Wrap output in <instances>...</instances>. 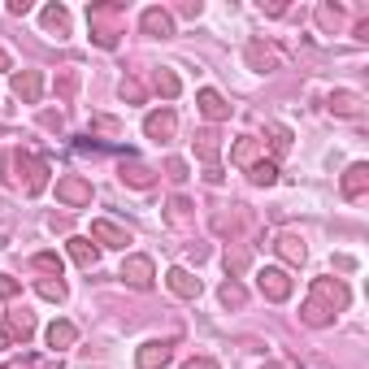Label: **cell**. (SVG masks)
I'll return each instance as SVG.
<instances>
[{
    "mask_svg": "<svg viewBox=\"0 0 369 369\" xmlns=\"http://www.w3.org/2000/svg\"><path fill=\"white\" fill-rule=\"evenodd\" d=\"M252 152H256V143H252V139L235 143V161H239V166H248V161H252Z\"/></svg>",
    "mask_w": 369,
    "mask_h": 369,
    "instance_id": "484cf974",
    "label": "cell"
},
{
    "mask_svg": "<svg viewBox=\"0 0 369 369\" xmlns=\"http://www.w3.org/2000/svg\"><path fill=\"white\" fill-rule=\"evenodd\" d=\"M243 300H248V295H243V287H239V283H226V287H222V304H231V308H239Z\"/></svg>",
    "mask_w": 369,
    "mask_h": 369,
    "instance_id": "7402d4cb",
    "label": "cell"
},
{
    "mask_svg": "<svg viewBox=\"0 0 369 369\" xmlns=\"http://www.w3.org/2000/svg\"><path fill=\"white\" fill-rule=\"evenodd\" d=\"M196 152L204 156V161H218V135L213 131H200L196 135Z\"/></svg>",
    "mask_w": 369,
    "mask_h": 369,
    "instance_id": "2e32d148",
    "label": "cell"
},
{
    "mask_svg": "<svg viewBox=\"0 0 369 369\" xmlns=\"http://www.w3.org/2000/svg\"><path fill=\"white\" fill-rule=\"evenodd\" d=\"M256 283H261V291H266L270 300H287V295H291V278H287L283 270H261Z\"/></svg>",
    "mask_w": 369,
    "mask_h": 369,
    "instance_id": "7a4b0ae2",
    "label": "cell"
},
{
    "mask_svg": "<svg viewBox=\"0 0 369 369\" xmlns=\"http://www.w3.org/2000/svg\"><path fill=\"white\" fill-rule=\"evenodd\" d=\"M170 222H174V226L187 222V200H174V204H170Z\"/></svg>",
    "mask_w": 369,
    "mask_h": 369,
    "instance_id": "f1b7e54d",
    "label": "cell"
},
{
    "mask_svg": "<svg viewBox=\"0 0 369 369\" xmlns=\"http://www.w3.org/2000/svg\"><path fill=\"white\" fill-rule=\"evenodd\" d=\"M266 369H283V365H266Z\"/></svg>",
    "mask_w": 369,
    "mask_h": 369,
    "instance_id": "836d02e7",
    "label": "cell"
},
{
    "mask_svg": "<svg viewBox=\"0 0 369 369\" xmlns=\"http://www.w3.org/2000/svg\"><path fill=\"white\" fill-rule=\"evenodd\" d=\"M330 109H339V113H360V100L352 96V91H339V96H330Z\"/></svg>",
    "mask_w": 369,
    "mask_h": 369,
    "instance_id": "d6986e66",
    "label": "cell"
},
{
    "mask_svg": "<svg viewBox=\"0 0 369 369\" xmlns=\"http://www.w3.org/2000/svg\"><path fill=\"white\" fill-rule=\"evenodd\" d=\"M278 256L291 261V266H300V261H304V239L291 235V231H283V235H278Z\"/></svg>",
    "mask_w": 369,
    "mask_h": 369,
    "instance_id": "30bf717a",
    "label": "cell"
},
{
    "mask_svg": "<svg viewBox=\"0 0 369 369\" xmlns=\"http://www.w3.org/2000/svg\"><path fill=\"white\" fill-rule=\"evenodd\" d=\"M91 235H96L100 243H109V248H126V243H131V231H122V226H113V222H91Z\"/></svg>",
    "mask_w": 369,
    "mask_h": 369,
    "instance_id": "5b68a950",
    "label": "cell"
},
{
    "mask_svg": "<svg viewBox=\"0 0 369 369\" xmlns=\"http://www.w3.org/2000/svg\"><path fill=\"white\" fill-rule=\"evenodd\" d=\"M174 126H178V118H174L170 109H166V113H148V122H143V131H148L152 139H170Z\"/></svg>",
    "mask_w": 369,
    "mask_h": 369,
    "instance_id": "8992f818",
    "label": "cell"
},
{
    "mask_svg": "<svg viewBox=\"0 0 369 369\" xmlns=\"http://www.w3.org/2000/svg\"><path fill=\"white\" fill-rule=\"evenodd\" d=\"M35 266H39V270H52V274L61 278V256H52V252H39V256H35Z\"/></svg>",
    "mask_w": 369,
    "mask_h": 369,
    "instance_id": "cb8c5ba5",
    "label": "cell"
},
{
    "mask_svg": "<svg viewBox=\"0 0 369 369\" xmlns=\"http://www.w3.org/2000/svg\"><path fill=\"white\" fill-rule=\"evenodd\" d=\"M5 330H9V335H22V339H26V335L35 330V318H31V313L22 308V313H14V318H9V326H5Z\"/></svg>",
    "mask_w": 369,
    "mask_h": 369,
    "instance_id": "ac0fdd59",
    "label": "cell"
},
{
    "mask_svg": "<svg viewBox=\"0 0 369 369\" xmlns=\"http://www.w3.org/2000/svg\"><path fill=\"white\" fill-rule=\"evenodd\" d=\"M143 31H152V35H170V18H166L161 9H148V14H143Z\"/></svg>",
    "mask_w": 369,
    "mask_h": 369,
    "instance_id": "e0dca14e",
    "label": "cell"
},
{
    "mask_svg": "<svg viewBox=\"0 0 369 369\" xmlns=\"http://www.w3.org/2000/svg\"><path fill=\"white\" fill-rule=\"evenodd\" d=\"M200 109H204V118H208V122H222V118L231 113V104H226L218 91H200Z\"/></svg>",
    "mask_w": 369,
    "mask_h": 369,
    "instance_id": "9c48e42d",
    "label": "cell"
},
{
    "mask_svg": "<svg viewBox=\"0 0 369 369\" xmlns=\"http://www.w3.org/2000/svg\"><path fill=\"white\" fill-rule=\"evenodd\" d=\"M226 270H248V252H226Z\"/></svg>",
    "mask_w": 369,
    "mask_h": 369,
    "instance_id": "83f0119b",
    "label": "cell"
},
{
    "mask_svg": "<svg viewBox=\"0 0 369 369\" xmlns=\"http://www.w3.org/2000/svg\"><path fill=\"white\" fill-rule=\"evenodd\" d=\"M57 200L83 208V204H91V187H87L83 178H61V183H57Z\"/></svg>",
    "mask_w": 369,
    "mask_h": 369,
    "instance_id": "3957f363",
    "label": "cell"
},
{
    "mask_svg": "<svg viewBox=\"0 0 369 369\" xmlns=\"http://www.w3.org/2000/svg\"><path fill=\"white\" fill-rule=\"evenodd\" d=\"M248 61L261 66V70H274V52H266L261 44H252V48H248Z\"/></svg>",
    "mask_w": 369,
    "mask_h": 369,
    "instance_id": "ffe728a7",
    "label": "cell"
},
{
    "mask_svg": "<svg viewBox=\"0 0 369 369\" xmlns=\"http://www.w3.org/2000/svg\"><path fill=\"white\" fill-rule=\"evenodd\" d=\"M122 178H126L131 187H152V170H148V166H139V161L122 166Z\"/></svg>",
    "mask_w": 369,
    "mask_h": 369,
    "instance_id": "5bb4252c",
    "label": "cell"
},
{
    "mask_svg": "<svg viewBox=\"0 0 369 369\" xmlns=\"http://www.w3.org/2000/svg\"><path fill=\"white\" fill-rule=\"evenodd\" d=\"M365 183H369V170H365V166H352V170H348V178H343V196H352V200H356V196L365 191Z\"/></svg>",
    "mask_w": 369,
    "mask_h": 369,
    "instance_id": "4fadbf2b",
    "label": "cell"
},
{
    "mask_svg": "<svg viewBox=\"0 0 369 369\" xmlns=\"http://www.w3.org/2000/svg\"><path fill=\"white\" fill-rule=\"evenodd\" d=\"M74 335H79V330H74L70 322H52V326H48V348H70Z\"/></svg>",
    "mask_w": 369,
    "mask_h": 369,
    "instance_id": "7c38bea8",
    "label": "cell"
},
{
    "mask_svg": "<svg viewBox=\"0 0 369 369\" xmlns=\"http://www.w3.org/2000/svg\"><path fill=\"white\" fill-rule=\"evenodd\" d=\"M170 291L183 295V300H196L200 295V278H191L187 270H170Z\"/></svg>",
    "mask_w": 369,
    "mask_h": 369,
    "instance_id": "ba28073f",
    "label": "cell"
},
{
    "mask_svg": "<svg viewBox=\"0 0 369 369\" xmlns=\"http://www.w3.org/2000/svg\"><path fill=\"white\" fill-rule=\"evenodd\" d=\"M44 26H48V31H61V35H66V26H70L66 9H48V14H44Z\"/></svg>",
    "mask_w": 369,
    "mask_h": 369,
    "instance_id": "44dd1931",
    "label": "cell"
},
{
    "mask_svg": "<svg viewBox=\"0 0 369 369\" xmlns=\"http://www.w3.org/2000/svg\"><path fill=\"white\" fill-rule=\"evenodd\" d=\"M166 170H170V178H187V166H183V161H170Z\"/></svg>",
    "mask_w": 369,
    "mask_h": 369,
    "instance_id": "1f68e13d",
    "label": "cell"
},
{
    "mask_svg": "<svg viewBox=\"0 0 369 369\" xmlns=\"http://www.w3.org/2000/svg\"><path fill=\"white\" fill-rule=\"evenodd\" d=\"M122 278L131 287H152V261L148 256H131L126 266H122Z\"/></svg>",
    "mask_w": 369,
    "mask_h": 369,
    "instance_id": "277c9868",
    "label": "cell"
},
{
    "mask_svg": "<svg viewBox=\"0 0 369 369\" xmlns=\"http://www.w3.org/2000/svg\"><path fill=\"white\" fill-rule=\"evenodd\" d=\"M0 70H9V52L5 48H0Z\"/></svg>",
    "mask_w": 369,
    "mask_h": 369,
    "instance_id": "d6a6232c",
    "label": "cell"
},
{
    "mask_svg": "<svg viewBox=\"0 0 369 369\" xmlns=\"http://www.w3.org/2000/svg\"><path fill=\"white\" fill-rule=\"evenodd\" d=\"M39 295H48V300H66V287L48 278V283H39Z\"/></svg>",
    "mask_w": 369,
    "mask_h": 369,
    "instance_id": "4316f807",
    "label": "cell"
},
{
    "mask_svg": "<svg viewBox=\"0 0 369 369\" xmlns=\"http://www.w3.org/2000/svg\"><path fill=\"white\" fill-rule=\"evenodd\" d=\"M274 178H278V170H274L270 161H261V166H252V183H266V187H270Z\"/></svg>",
    "mask_w": 369,
    "mask_h": 369,
    "instance_id": "603a6c76",
    "label": "cell"
},
{
    "mask_svg": "<svg viewBox=\"0 0 369 369\" xmlns=\"http://www.w3.org/2000/svg\"><path fill=\"white\" fill-rule=\"evenodd\" d=\"M14 291H18V283L9 274H0V295H14Z\"/></svg>",
    "mask_w": 369,
    "mask_h": 369,
    "instance_id": "4dcf8cb0",
    "label": "cell"
},
{
    "mask_svg": "<svg viewBox=\"0 0 369 369\" xmlns=\"http://www.w3.org/2000/svg\"><path fill=\"white\" fill-rule=\"evenodd\" d=\"M70 256L79 261L83 270H91V266H96V248H91L87 239H70Z\"/></svg>",
    "mask_w": 369,
    "mask_h": 369,
    "instance_id": "9a60e30c",
    "label": "cell"
},
{
    "mask_svg": "<svg viewBox=\"0 0 369 369\" xmlns=\"http://www.w3.org/2000/svg\"><path fill=\"white\" fill-rule=\"evenodd\" d=\"M183 369H218V360H208V356H191Z\"/></svg>",
    "mask_w": 369,
    "mask_h": 369,
    "instance_id": "f546056e",
    "label": "cell"
},
{
    "mask_svg": "<svg viewBox=\"0 0 369 369\" xmlns=\"http://www.w3.org/2000/svg\"><path fill=\"white\" fill-rule=\"evenodd\" d=\"M39 87H44V79L35 74V70H26V74H14V91L31 104V100H39Z\"/></svg>",
    "mask_w": 369,
    "mask_h": 369,
    "instance_id": "8fae6325",
    "label": "cell"
},
{
    "mask_svg": "<svg viewBox=\"0 0 369 369\" xmlns=\"http://www.w3.org/2000/svg\"><path fill=\"white\" fill-rule=\"evenodd\" d=\"M135 360H139V369H161L170 360V343H143Z\"/></svg>",
    "mask_w": 369,
    "mask_h": 369,
    "instance_id": "52a82bcc",
    "label": "cell"
},
{
    "mask_svg": "<svg viewBox=\"0 0 369 369\" xmlns=\"http://www.w3.org/2000/svg\"><path fill=\"white\" fill-rule=\"evenodd\" d=\"M335 308H348V287L339 278H318L313 283V300L304 304V322L308 326H326Z\"/></svg>",
    "mask_w": 369,
    "mask_h": 369,
    "instance_id": "6da1fadb",
    "label": "cell"
},
{
    "mask_svg": "<svg viewBox=\"0 0 369 369\" xmlns=\"http://www.w3.org/2000/svg\"><path fill=\"white\" fill-rule=\"evenodd\" d=\"M156 87H161V96H178V79H174V74H166V70L156 74Z\"/></svg>",
    "mask_w": 369,
    "mask_h": 369,
    "instance_id": "d4e9b609",
    "label": "cell"
}]
</instances>
